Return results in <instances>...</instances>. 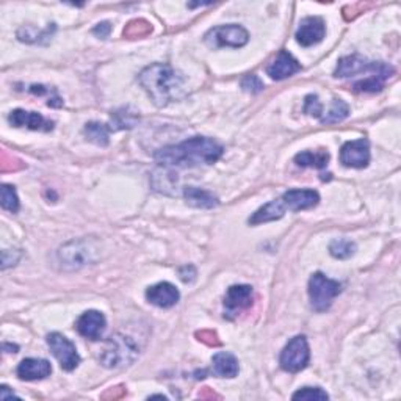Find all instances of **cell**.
Here are the masks:
<instances>
[{"label": "cell", "instance_id": "5bb4252c", "mask_svg": "<svg viewBox=\"0 0 401 401\" xmlns=\"http://www.w3.org/2000/svg\"><path fill=\"white\" fill-rule=\"evenodd\" d=\"M300 71H301V64L298 63V60L287 51H281L278 55L272 60V63L267 66V74L273 80L289 79Z\"/></svg>", "mask_w": 401, "mask_h": 401}, {"label": "cell", "instance_id": "74e56055", "mask_svg": "<svg viewBox=\"0 0 401 401\" xmlns=\"http://www.w3.org/2000/svg\"><path fill=\"white\" fill-rule=\"evenodd\" d=\"M0 398H2V400L16 398V395H14V392H10L7 386H2V390H0Z\"/></svg>", "mask_w": 401, "mask_h": 401}, {"label": "cell", "instance_id": "7402d4cb", "mask_svg": "<svg viewBox=\"0 0 401 401\" xmlns=\"http://www.w3.org/2000/svg\"><path fill=\"white\" fill-rule=\"evenodd\" d=\"M329 153L328 151H305L295 155V164L301 168H317V170H323L328 166Z\"/></svg>", "mask_w": 401, "mask_h": 401}, {"label": "cell", "instance_id": "d6986e66", "mask_svg": "<svg viewBox=\"0 0 401 401\" xmlns=\"http://www.w3.org/2000/svg\"><path fill=\"white\" fill-rule=\"evenodd\" d=\"M285 205L283 199H274L272 203L265 204L263 207H260L257 212H254L251 218H249L248 223L251 226H257L262 223H270V221L281 220L285 215Z\"/></svg>", "mask_w": 401, "mask_h": 401}, {"label": "cell", "instance_id": "ab89813d", "mask_svg": "<svg viewBox=\"0 0 401 401\" xmlns=\"http://www.w3.org/2000/svg\"><path fill=\"white\" fill-rule=\"evenodd\" d=\"M154 398H160V400H168L165 395H151L149 400H154Z\"/></svg>", "mask_w": 401, "mask_h": 401}, {"label": "cell", "instance_id": "5b68a950", "mask_svg": "<svg viewBox=\"0 0 401 401\" xmlns=\"http://www.w3.org/2000/svg\"><path fill=\"white\" fill-rule=\"evenodd\" d=\"M340 292H342V285L337 281L329 279L320 272L313 273L309 279V298L315 312H326Z\"/></svg>", "mask_w": 401, "mask_h": 401}, {"label": "cell", "instance_id": "83f0119b", "mask_svg": "<svg viewBox=\"0 0 401 401\" xmlns=\"http://www.w3.org/2000/svg\"><path fill=\"white\" fill-rule=\"evenodd\" d=\"M2 207L8 212L16 214L19 210V198L14 187L3 183L2 185Z\"/></svg>", "mask_w": 401, "mask_h": 401}, {"label": "cell", "instance_id": "ac0fdd59", "mask_svg": "<svg viewBox=\"0 0 401 401\" xmlns=\"http://www.w3.org/2000/svg\"><path fill=\"white\" fill-rule=\"evenodd\" d=\"M16 373H18L19 379H23V381H38V379H44L47 376H51L52 365L51 362L46 359L29 357V359H24L21 362Z\"/></svg>", "mask_w": 401, "mask_h": 401}, {"label": "cell", "instance_id": "44dd1931", "mask_svg": "<svg viewBox=\"0 0 401 401\" xmlns=\"http://www.w3.org/2000/svg\"><path fill=\"white\" fill-rule=\"evenodd\" d=\"M212 372L218 378H235L238 375V361L231 353H216L212 357Z\"/></svg>", "mask_w": 401, "mask_h": 401}, {"label": "cell", "instance_id": "9c48e42d", "mask_svg": "<svg viewBox=\"0 0 401 401\" xmlns=\"http://www.w3.org/2000/svg\"><path fill=\"white\" fill-rule=\"evenodd\" d=\"M47 345L51 346V351L58 359L63 370L73 372L79 367L80 356L77 353V350H75V345L68 337H64L63 334L60 333L49 334Z\"/></svg>", "mask_w": 401, "mask_h": 401}, {"label": "cell", "instance_id": "52a82bcc", "mask_svg": "<svg viewBox=\"0 0 401 401\" xmlns=\"http://www.w3.org/2000/svg\"><path fill=\"white\" fill-rule=\"evenodd\" d=\"M311 359V351L305 335H296L287 344L279 357V364L283 370L289 373H298L305 370Z\"/></svg>", "mask_w": 401, "mask_h": 401}, {"label": "cell", "instance_id": "277c9868", "mask_svg": "<svg viewBox=\"0 0 401 401\" xmlns=\"http://www.w3.org/2000/svg\"><path fill=\"white\" fill-rule=\"evenodd\" d=\"M372 74L383 77L384 80L390 79L395 73V69L387 63L383 62H368L367 58L361 55H348L339 60L337 69H335L334 77L345 79V77H353L357 74Z\"/></svg>", "mask_w": 401, "mask_h": 401}, {"label": "cell", "instance_id": "1f68e13d", "mask_svg": "<svg viewBox=\"0 0 401 401\" xmlns=\"http://www.w3.org/2000/svg\"><path fill=\"white\" fill-rule=\"evenodd\" d=\"M47 31H38L34 27H24V29H21L18 31V38L21 41L25 42H36L40 41V38H46Z\"/></svg>", "mask_w": 401, "mask_h": 401}, {"label": "cell", "instance_id": "e575fe53", "mask_svg": "<svg viewBox=\"0 0 401 401\" xmlns=\"http://www.w3.org/2000/svg\"><path fill=\"white\" fill-rule=\"evenodd\" d=\"M126 397V387L124 386H116V387H112L108 389L107 392L102 395V400H119Z\"/></svg>", "mask_w": 401, "mask_h": 401}, {"label": "cell", "instance_id": "7a4b0ae2", "mask_svg": "<svg viewBox=\"0 0 401 401\" xmlns=\"http://www.w3.org/2000/svg\"><path fill=\"white\" fill-rule=\"evenodd\" d=\"M138 82L157 107H166L187 96L185 79L170 64L155 63L144 68L138 75Z\"/></svg>", "mask_w": 401, "mask_h": 401}, {"label": "cell", "instance_id": "d4e9b609", "mask_svg": "<svg viewBox=\"0 0 401 401\" xmlns=\"http://www.w3.org/2000/svg\"><path fill=\"white\" fill-rule=\"evenodd\" d=\"M331 256L335 259H350L356 253V245L351 240H345V238H337L333 240L329 245Z\"/></svg>", "mask_w": 401, "mask_h": 401}, {"label": "cell", "instance_id": "f546056e", "mask_svg": "<svg viewBox=\"0 0 401 401\" xmlns=\"http://www.w3.org/2000/svg\"><path fill=\"white\" fill-rule=\"evenodd\" d=\"M135 122H137V116L132 115V113L116 112V113H113V116H112L110 130L130 129V127L135 126Z\"/></svg>", "mask_w": 401, "mask_h": 401}, {"label": "cell", "instance_id": "f1b7e54d", "mask_svg": "<svg viewBox=\"0 0 401 401\" xmlns=\"http://www.w3.org/2000/svg\"><path fill=\"white\" fill-rule=\"evenodd\" d=\"M294 400H305V401H324L329 398V395L320 387H302L294 393Z\"/></svg>", "mask_w": 401, "mask_h": 401}, {"label": "cell", "instance_id": "e0dca14e", "mask_svg": "<svg viewBox=\"0 0 401 401\" xmlns=\"http://www.w3.org/2000/svg\"><path fill=\"white\" fill-rule=\"evenodd\" d=\"M179 298H181V294H179L176 287L170 283H159L146 290V300H148L151 305L161 309H170L172 306H176Z\"/></svg>", "mask_w": 401, "mask_h": 401}, {"label": "cell", "instance_id": "d6a6232c", "mask_svg": "<svg viewBox=\"0 0 401 401\" xmlns=\"http://www.w3.org/2000/svg\"><path fill=\"white\" fill-rule=\"evenodd\" d=\"M242 86H243V90L248 91V93H253V94L260 93V91L263 90L262 80H260L257 75H254V74L246 75V77L242 80Z\"/></svg>", "mask_w": 401, "mask_h": 401}, {"label": "cell", "instance_id": "8fae6325", "mask_svg": "<svg viewBox=\"0 0 401 401\" xmlns=\"http://www.w3.org/2000/svg\"><path fill=\"white\" fill-rule=\"evenodd\" d=\"M340 161L346 168L362 170L370 164V144L365 138L345 143L340 149Z\"/></svg>", "mask_w": 401, "mask_h": 401}, {"label": "cell", "instance_id": "f35d334b", "mask_svg": "<svg viewBox=\"0 0 401 401\" xmlns=\"http://www.w3.org/2000/svg\"><path fill=\"white\" fill-rule=\"evenodd\" d=\"M19 346L18 345H10V344H3V351H7V353H18Z\"/></svg>", "mask_w": 401, "mask_h": 401}, {"label": "cell", "instance_id": "4fadbf2b", "mask_svg": "<svg viewBox=\"0 0 401 401\" xmlns=\"http://www.w3.org/2000/svg\"><path fill=\"white\" fill-rule=\"evenodd\" d=\"M107 326L104 313L99 311H86L75 322V329L85 339L99 340Z\"/></svg>", "mask_w": 401, "mask_h": 401}, {"label": "cell", "instance_id": "8d00e7d4", "mask_svg": "<svg viewBox=\"0 0 401 401\" xmlns=\"http://www.w3.org/2000/svg\"><path fill=\"white\" fill-rule=\"evenodd\" d=\"M199 398H204V400H214V398L221 400L220 395L215 393L214 390H210L209 387H204L203 390H200V392H199Z\"/></svg>", "mask_w": 401, "mask_h": 401}, {"label": "cell", "instance_id": "2e32d148", "mask_svg": "<svg viewBox=\"0 0 401 401\" xmlns=\"http://www.w3.org/2000/svg\"><path fill=\"white\" fill-rule=\"evenodd\" d=\"M281 199H283L287 210L300 212V210L315 207L320 203V194L313 190H289L281 196Z\"/></svg>", "mask_w": 401, "mask_h": 401}, {"label": "cell", "instance_id": "7c38bea8", "mask_svg": "<svg viewBox=\"0 0 401 401\" xmlns=\"http://www.w3.org/2000/svg\"><path fill=\"white\" fill-rule=\"evenodd\" d=\"M324 35H326V25H324L323 19L317 18V16H309L300 23L295 38L302 47H311L322 42Z\"/></svg>", "mask_w": 401, "mask_h": 401}, {"label": "cell", "instance_id": "4316f807", "mask_svg": "<svg viewBox=\"0 0 401 401\" xmlns=\"http://www.w3.org/2000/svg\"><path fill=\"white\" fill-rule=\"evenodd\" d=\"M151 31H153V27L149 23H146L143 19L132 21L126 29H124V36L130 38V40H135V38H144L148 36Z\"/></svg>", "mask_w": 401, "mask_h": 401}, {"label": "cell", "instance_id": "4dcf8cb0", "mask_svg": "<svg viewBox=\"0 0 401 401\" xmlns=\"http://www.w3.org/2000/svg\"><path fill=\"white\" fill-rule=\"evenodd\" d=\"M305 113H307V115H311L313 118H322L323 116V107L322 104H320L318 97L315 94H309L306 96L305 99Z\"/></svg>", "mask_w": 401, "mask_h": 401}, {"label": "cell", "instance_id": "6da1fadb", "mask_svg": "<svg viewBox=\"0 0 401 401\" xmlns=\"http://www.w3.org/2000/svg\"><path fill=\"white\" fill-rule=\"evenodd\" d=\"M223 155V146L212 138L193 137L185 142L166 146L154 154L157 164L164 168H194L212 165Z\"/></svg>", "mask_w": 401, "mask_h": 401}, {"label": "cell", "instance_id": "ffe728a7", "mask_svg": "<svg viewBox=\"0 0 401 401\" xmlns=\"http://www.w3.org/2000/svg\"><path fill=\"white\" fill-rule=\"evenodd\" d=\"M183 198H185L187 204L198 209H214L220 204L218 198H216L214 193L207 192V190L198 188V187L183 188Z\"/></svg>", "mask_w": 401, "mask_h": 401}, {"label": "cell", "instance_id": "484cf974", "mask_svg": "<svg viewBox=\"0 0 401 401\" xmlns=\"http://www.w3.org/2000/svg\"><path fill=\"white\" fill-rule=\"evenodd\" d=\"M384 83L386 80L383 77H378V75H370L365 80H359L353 85V90L357 93H376V91H381L384 88Z\"/></svg>", "mask_w": 401, "mask_h": 401}, {"label": "cell", "instance_id": "9a60e30c", "mask_svg": "<svg viewBox=\"0 0 401 401\" xmlns=\"http://www.w3.org/2000/svg\"><path fill=\"white\" fill-rule=\"evenodd\" d=\"M8 121L14 127H29L31 130H41V132H51L53 129V122L40 115V113L25 112L21 110V108L10 113Z\"/></svg>", "mask_w": 401, "mask_h": 401}, {"label": "cell", "instance_id": "d590c367", "mask_svg": "<svg viewBox=\"0 0 401 401\" xmlns=\"http://www.w3.org/2000/svg\"><path fill=\"white\" fill-rule=\"evenodd\" d=\"M110 30H112V27H110V24L108 23H102V24H99V25H96L94 29H93V34L96 35V36H99V38H102V40H105V38L110 35Z\"/></svg>", "mask_w": 401, "mask_h": 401}, {"label": "cell", "instance_id": "8992f818", "mask_svg": "<svg viewBox=\"0 0 401 401\" xmlns=\"http://www.w3.org/2000/svg\"><path fill=\"white\" fill-rule=\"evenodd\" d=\"M249 41V34L242 25L229 24V25H218L210 29L204 36V42L210 49L220 47H243Z\"/></svg>", "mask_w": 401, "mask_h": 401}, {"label": "cell", "instance_id": "30bf717a", "mask_svg": "<svg viewBox=\"0 0 401 401\" xmlns=\"http://www.w3.org/2000/svg\"><path fill=\"white\" fill-rule=\"evenodd\" d=\"M254 290L251 285H232L224 296V317L234 320L253 306Z\"/></svg>", "mask_w": 401, "mask_h": 401}, {"label": "cell", "instance_id": "ba28073f", "mask_svg": "<svg viewBox=\"0 0 401 401\" xmlns=\"http://www.w3.org/2000/svg\"><path fill=\"white\" fill-rule=\"evenodd\" d=\"M93 253V248L86 240H74L60 249L58 259L64 268L79 270L85 267V265L94 262Z\"/></svg>", "mask_w": 401, "mask_h": 401}, {"label": "cell", "instance_id": "3957f363", "mask_svg": "<svg viewBox=\"0 0 401 401\" xmlns=\"http://www.w3.org/2000/svg\"><path fill=\"white\" fill-rule=\"evenodd\" d=\"M138 356L140 348L133 339L122 334H115L107 339L99 354V361L104 367L118 370V368L132 365L138 359Z\"/></svg>", "mask_w": 401, "mask_h": 401}, {"label": "cell", "instance_id": "cb8c5ba5", "mask_svg": "<svg viewBox=\"0 0 401 401\" xmlns=\"http://www.w3.org/2000/svg\"><path fill=\"white\" fill-rule=\"evenodd\" d=\"M350 115V107L342 99H334L333 104H331L329 110L324 113V115L320 118V122L322 124H337L342 122L344 119L348 118Z\"/></svg>", "mask_w": 401, "mask_h": 401}, {"label": "cell", "instance_id": "603a6c76", "mask_svg": "<svg viewBox=\"0 0 401 401\" xmlns=\"http://www.w3.org/2000/svg\"><path fill=\"white\" fill-rule=\"evenodd\" d=\"M110 126L108 124H102V122H96L91 121L85 126L83 133L85 137L90 140L91 143H94L97 146H107L108 144V133H110Z\"/></svg>", "mask_w": 401, "mask_h": 401}, {"label": "cell", "instance_id": "836d02e7", "mask_svg": "<svg viewBox=\"0 0 401 401\" xmlns=\"http://www.w3.org/2000/svg\"><path fill=\"white\" fill-rule=\"evenodd\" d=\"M196 337H198L199 342H203L209 346H220L221 345L218 335H216V333H214V331H199V333H196Z\"/></svg>", "mask_w": 401, "mask_h": 401}]
</instances>
